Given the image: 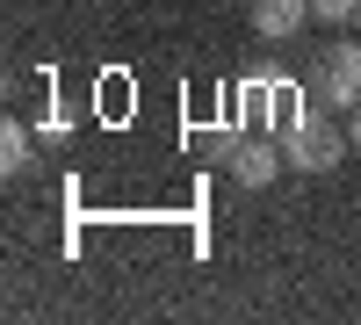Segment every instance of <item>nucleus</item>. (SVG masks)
Masks as SVG:
<instances>
[{"label":"nucleus","instance_id":"obj_7","mask_svg":"<svg viewBox=\"0 0 361 325\" xmlns=\"http://www.w3.org/2000/svg\"><path fill=\"white\" fill-rule=\"evenodd\" d=\"M347 137H354V152H361V109H354V123H347Z\"/></svg>","mask_w":361,"mask_h":325},{"label":"nucleus","instance_id":"obj_5","mask_svg":"<svg viewBox=\"0 0 361 325\" xmlns=\"http://www.w3.org/2000/svg\"><path fill=\"white\" fill-rule=\"evenodd\" d=\"M0 166H8V173H22V166H29V130L15 123V116L0 123Z\"/></svg>","mask_w":361,"mask_h":325},{"label":"nucleus","instance_id":"obj_6","mask_svg":"<svg viewBox=\"0 0 361 325\" xmlns=\"http://www.w3.org/2000/svg\"><path fill=\"white\" fill-rule=\"evenodd\" d=\"M311 15H318L325 29H340V22H354V15H361V0H311Z\"/></svg>","mask_w":361,"mask_h":325},{"label":"nucleus","instance_id":"obj_3","mask_svg":"<svg viewBox=\"0 0 361 325\" xmlns=\"http://www.w3.org/2000/svg\"><path fill=\"white\" fill-rule=\"evenodd\" d=\"M282 166H289V152H282L275 137H238V145H224V173H231L238 188H267Z\"/></svg>","mask_w":361,"mask_h":325},{"label":"nucleus","instance_id":"obj_2","mask_svg":"<svg viewBox=\"0 0 361 325\" xmlns=\"http://www.w3.org/2000/svg\"><path fill=\"white\" fill-rule=\"evenodd\" d=\"M311 102L325 109H361V37H340L311 66Z\"/></svg>","mask_w":361,"mask_h":325},{"label":"nucleus","instance_id":"obj_8","mask_svg":"<svg viewBox=\"0 0 361 325\" xmlns=\"http://www.w3.org/2000/svg\"><path fill=\"white\" fill-rule=\"evenodd\" d=\"M354 37H361V15H354Z\"/></svg>","mask_w":361,"mask_h":325},{"label":"nucleus","instance_id":"obj_4","mask_svg":"<svg viewBox=\"0 0 361 325\" xmlns=\"http://www.w3.org/2000/svg\"><path fill=\"white\" fill-rule=\"evenodd\" d=\"M246 8H253V37H267V44H282L311 22V0H246Z\"/></svg>","mask_w":361,"mask_h":325},{"label":"nucleus","instance_id":"obj_1","mask_svg":"<svg viewBox=\"0 0 361 325\" xmlns=\"http://www.w3.org/2000/svg\"><path fill=\"white\" fill-rule=\"evenodd\" d=\"M347 145H354V137H340L333 116H318V109H304V116L282 130V152H289L296 173H333V166L347 159Z\"/></svg>","mask_w":361,"mask_h":325}]
</instances>
